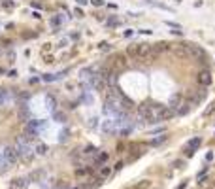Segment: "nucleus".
<instances>
[{
  "label": "nucleus",
  "instance_id": "nucleus-16",
  "mask_svg": "<svg viewBox=\"0 0 215 189\" xmlns=\"http://www.w3.org/2000/svg\"><path fill=\"white\" fill-rule=\"evenodd\" d=\"M98 174H100V180H106V178L111 174V168H110V166H102Z\"/></svg>",
  "mask_w": 215,
  "mask_h": 189
},
{
  "label": "nucleus",
  "instance_id": "nucleus-29",
  "mask_svg": "<svg viewBox=\"0 0 215 189\" xmlns=\"http://www.w3.org/2000/svg\"><path fill=\"white\" fill-rule=\"evenodd\" d=\"M4 8L12 9V8H13V2H12V0H6V2H4Z\"/></svg>",
  "mask_w": 215,
  "mask_h": 189
},
{
  "label": "nucleus",
  "instance_id": "nucleus-10",
  "mask_svg": "<svg viewBox=\"0 0 215 189\" xmlns=\"http://www.w3.org/2000/svg\"><path fill=\"white\" fill-rule=\"evenodd\" d=\"M126 66V57L125 55H121V53H117L115 57H113V68H125Z\"/></svg>",
  "mask_w": 215,
  "mask_h": 189
},
{
  "label": "nucleus",
  "instance_id": "nucleus-8",
  "mask_svg": "<svg viewBox=\"0 0 215 189\" xmlns=\"http://www.w3.org/2000/svg\"><path fill=\"white\" fill-rule=\"evenodd\" d=\"M200 144H202V138H200V136H196L194 140L189 142V144H187V157L194 155V151H196L198 147H200Z\"/></svg>",
  "mask_w": 215,
  "mask_h": 189
},
{
  "label": "nucleus",
  "instance_id": "nucleus-2",
  "mask_svg": "<svg viewBox=\"0 0 215 189\" xmlns=\"http://www.w3.org/2000/svg\"><path fill=\"white\" fill-rule=\"evenodd\" d=\"M155 102H143L138 106V115L147 123H157V114H155Z\"/></svg>",
  "mask_w": 215,
  "mask_h": 189
},
{
  "label": "nucleus",
  "instance_id": "nucleus-12",
  "mask_svg": "<svg viewBox=\"0 0 215 189\" xmlns=\"http://www.w3.org/2000/svg\"><path fill=\"white\" fill-rule=\"evenodd\" d=\"M126 55L132 59H140V51H138V44H132L126 47Z\"/></svg>",
  "mask_w": 215,
  "mask_h": 189
},
{
  "label": "nucleus",
  "instance_id": "nucleus-17",
  "mask_svg": "<svg viewBox=\"0 0 215 189\" xmlns=\"http://www.w3.org/2000/svg\"><path fill=\"white\" fill-rule=\"evenodd\" d=\"M53 119L59 121V123H64V121H66V115L62 114V112H57V110H55L53 112Z\"/></svg>",
  "mask_w": 215,
  "mask_h": 189
},
{
  "label": "nucleus",
  "instance_id": "nucleus-9",
  "mask_svg": "<svg viewBox=\"0 0 215 189\" xmlns=\"http://www.w3.org/2000/svg\"><path fill=\"white\" fill-rule=\"evenodd\" d=\"M181 99H183V95L181 93H176V95H172V99H170V108L177 114V110H179V106H181Z\"/></svg>",
  "mask_w": 215,
  "mask_h": 189
},
{
  "label": "nucleus",
  "instance_id": "nucleus-11",
  "mask_svg": "<svg viewBox=\"0 0 215 189\" xmlns=\"http://www.w3.org/2000/svg\"><path fill=\"white\" fill-rule=\"evenodd\" d=\"M47 151H49V147L45 146L44 142H36V144H34V153H36V155L44 157V155H47Z\"/></svg>",
  "mask_w": 215,
  "mask_h": 189
},
{
  "label": "nucleus",
  "instance_id": "nucleus-24",
  "mask_svg": "<svg viewBox=\"0 0 215 189\" xmlns=\"http://www.w3.org/2000/svg\"><path fill=\"white\" fill-rule=\"evenodd\" d=\"M6 96H8V91H6V89H0V104L6 100Z\"/></svg>",
  "mask_w": 215,
  "mask_h": 189
},
{
  "label": "nucleus",
  "instance_id": "nucleus-36",
  "mask_svg": "<svg viewBox=\"0 0 215 189\" xmlns=\"http://www.w3.org/2000/svg\"><path fill=\"white\" fill-rule=\"evenodd\" d=\"M78 2H79V4H87V2H89V0H78Z\"/></svg>",
  "mask_w": 215,
  "mask_h": 189
},
{
  "label": "nucleus",
  "instance_id": "nucleus-25",
  "mask_svg": "<svg viewBox=\"0 0 215 189\" xmlns=\"http://www.w3.org/2000/svg\"><path fill=\"white\" fill-rule=\"evenodd\" d=\"M164 140H166V136H158V138H155V140L151 142V144H153V146H157V144H161V142H164Z\"/></svg>",
  "mask_w": 215,
  "mask_h": 189
},
{
  "label": "nucleus",
  "instance_id": "nucleus-18",
  "mask_svg": "<svg viewBox=\"0 0 215 189\" xmlns=\"http://www.w3.org/2000/svg\"><path fill=\"white\" fill-rule=\"evenodd\" d=\"M191 106H192V104H191V102H185V104H181V108H179V110H177V114H179V115H185V114H187V112H189V110H191Z\"/></svg>",
  "mask_w": 215,
  "mask_h": 189
},
{
  "label": "nucleus",
  "instance_id": "nucleus-31",
  "mask_svg": "<svg viewBox=\"0 0 215 189\" xmlns=\"http://www.w3.org/2000/svg\"><path fill=\"white\" fill-rule=\"evenodd\" d=\"M94 6H104V0H91Z\"/></svg>",
  "mask_w": 215,
  "mask_h": 189
},
{
  "label": "nucleus",
  "instance_id": "nucleus-13",
  "mask_svg": "<svg viewBox=\"0 0 215 189\" xmlns=\"http://www.w3.org/2000/svg\"><path fill=\"white\" fill-rule=\"evenodd\" d=\"M176 55H179V57H189V47H187V44H177V45H176Z\"/></svg>",
  "mask_w": 215,
  "mask_h": 189
},
{
  "label": "nucleus",
  "instance_id": "nucleus-14",
  "mask_svg": "<svg viewBox=\"0 0 215 189\" xmlns=\"http://www.w3.org/2000/svg\"><path fill=\"white\" fill-rule=\"evenodd\" d=\"M44 176H45V172L42 170V168H40V170H34L32 174L28 176V182H40V180H42Z\"/></svg>",
  "mask_w": 215,
  "mask_h": 189
},
{
  "label": "nucleus",
  "instance_id": "nucleus-27",
  "mask_svg": "<svg viewBox=\"0 0 215 189\" xmlns=\"http://www.w3.org/2000/svg\"><path fill=\"white\" fill-rule=\"evenodd\" d=\"M87 174V168H78L76 170V176H85Z\"/></svg>",
  "mask_w": 215,
  "mask_h": 189
},
{
  "label": "nucleus",
  "instance_id": "nucleus-5",
  "mask_svg": "<svg viewBox=\"0 0 215 189\" xmlns=\"http://www.w3.org/2000/svg\"><path fill=\"white\" fill-rule=\"evenodd\" d=\"M187 47H189V57L198 59L200 63H208L206 61V51H204L198 44H187Z\"/></svg>",
  "mask_w": 215,
  "mask_h": 189
},
{
  "label": "nucleus",
  "instance_id": "nucleus-20",
  "mask_svg": "<svg viewBox=\"0 0 215 189\" xmlns=\"http://www.w3.org/2000/svg\"><path fill=\"white\" fill-rule=\"evenodd\" d=\"M149 185H151L149 180H142L140 183H136V189H143V187H149Z\"/></svg>",
  "mask_w": 215,
  "mask_h": 189
},
{
  "label": "nucleus",
  "instance_id": "nucleus-30",
  "mask_svg": "<svg viewBox=\"0 0 215 189\" xmlns=\"http://www.w3.org/2000/svg\"><path fill=\"white\" fill-rule=\"evenodd\" d=\"M98 47H100V49H104V51H108V49H110V44H106V42H102V44L98 45Z\"/></svg>",
  "mask_w": 215,
  "mask_h": 189
},
{
  "label": "nucleus",
  "instance_id": "nucleus-6",
  "mask_svg": "<svg viewBox=\"0 0 215 189\" xmlns=\"http://www.w3.org/2000/svg\"><path fill=\"white\" fill-rule=\"evenodd\" d=\"M196 83L202 85V87H208V85L211 83V74H209V70H200V72L196 74Z\"/></svg>",
  "mask_w": 215,
  "mask_h": 189
},
{
  "label": "nucleus",
  "instance_id": "nucleus-28",
  "mask_svg": "<svg viewBox=\"0 0 215 189\" xmlns=\"http://www.w3.org/2000/svg\"><path fill=\"white\" fill-rule=\"evenodd\" d=\"M57 78H59V76H51V74H47V76H45L44 80H45V81H55Z\"/></svg>",
  "mask_w": 215,
  "mask_h": 189
},
{
  "label": "nucleus",
  "instance_id": "nucleus-37",
  "mask_svg": "<svg viewBox=\"0 0 215 189\" xmlns=\"http://www.w3.org/2000/svg\"><path fill=\"white\" fill-rule=\"evenodd\" d=\"M62 189H68V187H62Z\"/></svg>",
  "mask_w": 215,
  "mask_h": 189
},
{
  "label": "nucleus",
  "instance_id": "nucleus-4",
  "mask_svg": "<svg viewBox=\"0 0 215 189\" xmlns=\"http://www.w3.org/2000/svg\"><path fill=\"white\" fill-rule=\"evenodd\" d=\"M155 114H157V123H161V121H168L172 119L174 115H176V112H174L170 106H164V104H157L155 106Z\"/></svg>",
  "mask_w": 215,
  "mask_h": 189
},
{
  "label": "nucleus",
  "instance_id": "nucleus-33",
  "mask_svg": "<svg viewBox=\"0 0 215 189\" xmlns=\"http://www.w3.org/2000/svg\"><path fill=\"white\" fill-rule=\"evenodd\" d=\"M174 166H176V168H183V161H176V163H174Z\"/></svg>",
  "mask_w": 215,
  "mask_h": 189
},
{
  "label": "nucleus",
  "instance_id": "nucleus-34",
  "mask_svg": "<svg viewBox=\"0 0 215 189\" xmlns=\"http://www.w3.org/2000/svg\"><path fill=\"white\" fill-rule=\"evenodd\" d=\"M123 165H125V163H123V161H119V163L115 165V170H121V168H123Z\"/></svg>",
  "mask_w": 215,
  "mask_h": 189
},
{
  "label": "nucleus",
  "instance_id": "nucleus-38",
  "mask_svg": "<svg viewBox=\"0 0 215 189\" xmlns=\"http://www.w3.org/2000/svg\"><path fill=\"white\" fill-rule=\"evenodd\" d=\"M74 189H78V187H74Z\"/></svg>",
  "mask_w": 215,
  "mask_h": 189
},
{
  "label": "nucleus",
  "instance_id": "nucleus-19",
  "mask_svg": "<svg viewBox=\"0 0 215 189\" xmlns=\"http://www.w3.org/2000/svg\"><path fill=\"white\" fill-rule=\"evenodd\" d=\"M47 106H49V110H53L55 112V108H57V100H55V96H47Z\"/></svg>",
  "mask_w": 215,
  "mask_h": 189
},
{
  "label": "nucleus",
  "instance_id": "nucleus-21",
  "mask_svg": "<svg viewBox=\"0 0 215 189\" xmlns=\"http://www.w3.org/2000/svg\"><path fill=\"white\" fill-rule=\"evenodd\" d=\"M108 25H110V27H117V25H119V19H117L115 15H113V17L108 19Z\"/></svg>",
  "mask_w": 215,
  "mask_h": 189
},
{
  "label": "nucleus",
  "instance_id": "nucleus-26",
  "mask_svg": "<svg viewBox=\"0 0 215 189\" xmlns=\"http://www.w3.org/2000/svg\"><path fill=\"white\" fill-rule=\"evenodd\" d=\"M36 36H38V32H25L23 34V38H27V40L28 38H36Z\"/></svg>",
  "mask_w": 215,
  "mask_h": 189
},
{
  "label": "nucleus",
  "instance_id": "nucleus-23",
  "mask_svg": "<svg viewBox=\"0 0 215 189\" xmlns=\"http://www.w3.org/2000/svg\"><path fill=\"white\" fill-rule=\"evenodd\" d=\"M108 161V153H98V157H96V163H106Z\"/></svg>",
  "mask_w": 215,
  "mask_h": 189
},
{
  "label": "nucleus",
  "instance_id": "nucleus-32",
  "mask_svg": "<svg viewBox=\"0 0 215 189\" xmlns=\"http://www.w3.org/2000/svg\"><path fill=\"white\" fill-rule=\"evenodd\" d=\"M8 59H9V63H13V59H15V53H13V51H9V53H8Z\"/></svg>",
  "mask_w": 215,
  "mask_h": 189
},
{
  "label": "nucleus",
  "instance_id": "nucleus-35",
  "mask_svg": "<svg viewBox=\"0 0 215 189\" xmlns=\"http://www.w3.org/2000/svg\"><path fill=\"white\" fill-rule=\"evenodd\" d=\"M185 187H187V182H183V183H181V185H179L177 189H185Z\"/></svg>",
  "mask_w": 215,
  "mask_h": 189
},
{
  "label": "nucleus",
  "instance_id": "nucleus-15",
  "mask_svg": "<svg viewBox=\"0 0 215 189\" xmlns=\"http://www.w3.org/2000/svg\"><path fill=\"white\" fill-rule=\"evenodd\" d=\"M19 117H23V121L27 123V119H28V108H27V104H21V108H19Z\"/></svg>",
  "mask_w": 215,
  "mask_h": 189
},
{
  "label": "nucleus",
  "instance_id": "nucleus-7",
  "mask_svg": "<svg viewBox=\"0 0 215 189\" xmlns=\"http://www.w3.org/2000/svg\"><path fill=\"white\" fill-rule=\"evenodd\" d=\"M28 178H15L9 182V189H27L28 187Z\"/></svg>",
  "mask_w": 215,
  "mask_h": 189
},
{
  "label": "nucleus",
  "instance_id": "nucleus-1",
  "mask_svg": "<svg viewBox=\"0 0 215 189\" xmlns=\"http://www.w3.org/2000/svg\"><path fill=\"white\" fill-rule=\"evenodd\" d=\"M15 150H17V155H19V161L23 163V165H30V163L34 161L36 153H34V146H30V142L27 140V136L21 134L15 138Z\"/></svg>",
  "mask_w": 215,
  "mask_h": 189
},
{
  "label": "nucleus",
  "instance_id": "nucleus-22",
  "mask_svg": "<svg viewBox=\"0 0 215 189\" xmlns=\"http://www.w3.org/2000/svg\"><path fill=\"white\" fill-rule=\"evenodd\" d=\"M83 153H85V155H96V150H94V147H93V146H87Z\"/></svg>",
  "mask_w": 215,
  "mask_h": 189
},
{
  "label": "nucleus",
  "instance_id": "nucleus-3",
  "mask_svg": "<svg viewBox=\"0 0 215 189\" xmlns=\"http://www.w3.org/2000/svg\"><path fill=\"white\" fill-rule=\"evenodd\" d=\"M2 159L6 161V165L12 168L13 165H17L19 163V155H17V150H15V146H6L2 150Z\"/></svg>",
  "mask_w": 215,
  "mask_h": 189
}]
</instances>
